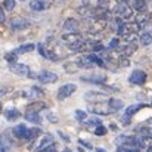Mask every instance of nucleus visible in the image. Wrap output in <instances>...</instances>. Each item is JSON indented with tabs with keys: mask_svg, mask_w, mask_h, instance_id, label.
I'll return each instance as SVG.
<instances>
[{
	"mask_svg": "<svg viewBox=\"0 0 152 152\" xmlns=\"http://www.w3.org/2000/svg\"><path fill=\"white\" fill-rule=\"evenodd\" d=\"M40 133H42L40 129H28V127L24 126V124H18L16 127H13V134H15L18 139H22V140H33V139L37 137Z\"/></svg>",
	"mask_w": 152,
	"mask_h": 152,
	"instance_id": "nucleus-1",
	"label": "nucleus"
},
{
	"mask_svg": "<svg viewBox=\"0 0 152 152\" xmlns=\"http://www.w3.org/2000/svg\"><path fill=\"white\" fill-rule=\"evenodd\" d=\"M139 31H140V25L137 22H124L117 33L121 34V37H124L127 42H133L134 40V36Z\"/></svg>",
	"mask_w": 152,
	"mask_h": 152,
	"instance_id": "nucleus-2",
	"label": "nucleus"
},
{
	"mask_svg": "<svg viewBox=\"0 0 152 152\" xmlns=\"http://www.w3.org/2000/svg\"><path fill=\"white\" fill-rule=\"evenodd\" d=\"M89 111L96 114V115H108L111 114V108H109V103L108 101L106 102H102V101H96V102H92L89 105Z\"/></svg>",
	"mask_w": 152,
	"mask_h": 152,
	"instance_id": "nucleus-3",
	"label": "nucleus"
},
{
	"mask_svg": "<svg viewBox=\"0 0 152 152\" xmlns=\"http://www.w3.org/2000/svg\"><path fill=\"white\" fill-rule=\"evenodd\" d=\"M62 42L66 45V46H71V45H81L86 42V39L78 33V31H74V33H66V34H62Z\"/></svg>",
	"mask_w": 152,
	"mask_h": 152,
	"instance_id": "nucleus-4",
	"label": "nucleus"
},
{
	"mask_svg": "<svg viewBox=\"0 0 152 152\" xmlns=\"http://www.w3.org/2000/svg\"><path fill=\"white\" fill-rule=\"evenodd\" d=\"M114 12L117 13V16H120V18H123V19H130V18L133 16V10H132V6L126 4L124 1L118 3V4H117V7L114 9Z\"/></svg>",
	"mask_w": 152,
	"mask_h": 152,
	"instance_id": "nucleus-5",
	"label": "nucleus"
},
{
	"mask_svg": "<svg viewBox=\"0 0 152 152\" xmlns=\"http://www.w3.org/2000/svg\"><path fill=\"white\" fill-rule=\"evenodd\" d=\"M75 90H77V86H75V84H71V83L64 84V86H61V87L58 89V95H56V98H58V101H64V99L69 98Z\"/></svg>",
	"mask_w": 152,
	"mask_h": 152,
	"instance_id": "nucleus-6",
	"label": "nucleus"
},
{
	"mask_svg": "<svg viewBox=\"0 0 152 152\" xmlns=\"http://www.w3.org/2000/svg\"><path fill=\"white\" fill-rule=\"evenodd\" d=\"M37 81H40V83H43V84H49V83H56L58 81V75L55 74V72H52V71H40L39 74H37Z\"/></svg>",
	"mask_w": 152,
	"mask_h": 152,
	"instance_id": "nucleus-7",
	"label": "nucleus"
},
{
	"mask_svg": "<svg viewBox=\"0 0 152 152\" xmlns=\"http://www.w3.org/2000/svg\"><path fill=\"white\" fill-rule=\"evenodd\" d=\"M28 27H30V21L22 18V16H16V18L10 19V28L13 31H21V30H25Z\"/></svg>",
	"mask_w": 152,
	"mask_h": 152,
	"instance_id": "nucleus-8",
	"label": "nucleus"
},
{
	"mask_svg": "<svg viewBox=\"0 0 152 152\" xmlns=\"http://www.w3.org/2000/svg\"><path fill=\"white\" fill-rule=\"evenodd\" d=\"M129 81H130L132 84L140 86V84H143V83L146 81V72H145V71H142V69H134V71L130 74Z\"/></svg>",
	"mask_w": 152,
	"mask_h": 152,
	"instance_id": "nucleus-9",
	"label": "nucleus"
},
{
	"mask_svg": "<svg viewBox=\"0 0 152 152\" xmlns=\"http://www.w3.org/2000/svg\"><path fill=\"white\" fill-rule=\"evenodd\" d=\"M9 68H10V71H12L13 74L21 75V77H25V75H28V74H30V68H28V65H25V64L12 62Z\"/></svg>",
	"mask_w": 152,
	"mask_h": 152,
	"instance_id": "nucleus-10",
	"label": "nucleus"
},
{
	"mask_svg": "<svg viewBox=\"0 0 152 152\" xmlns=\"http://www.w3.org/2000/svg\"><path fill=\"white\" fill-rule=\"evenodd\" d=\"M105 25H106V19H105V18H95L93 22H90L89 33H92V34L101 33L102 30L105 28Z\"/></svg>",
	"mask_w": 152,
	"mask_h": 152,
	"instance_id": "nucleus-11",
	"label": "nucleus"
},
{
	"mask_svg": "<svg viewBox=\"0 0 152 152\" xmlns=\"http://www.w3.org/2000/svg\"><path fill=\"white\" fill-rule=\"evenodd\" d=\"M81 81L92 84H103L106 81V77L101 74H89V75H81Z\"/></svg>",
	"mask_w": 152,
	"mask_h": 152,
	"instance_id": "nucleus-12",
	"label": "nucleus"
},
{
	"mask_svg": "<svg viewBox=\"0 0 152 152\" xmlns=\"http://www.w3.org/2000/svg\"><path fill=\"white\" fill-rule=\"evenodd\" d=\"M117 50L120 52L123 56L129 58V56H132L134 52L137 50V45H136L134 42H129V43H126L124 46H120V48H117Z\"/></svg>",
	"mask_w": 152,
	"mask_h": 152,
	"instance_id": "nucleus-13",
	"label": "nucleus"
},
{
	"mask_svg": "<svg viewBox=\"0 0 152 152\" xmlns=\"http://www.w3.org/2000/svg\"><path fill=\"white\" fill-rule=\"evenodd\" d=\"M78 28H80V22H78L77 19H74V18H69V19H66V21L62 24V30L66 31V33L78 31Z\"/></svg>",
	"mask_w": 152,
	"mask_h": 152,
	"instance_id": "nucleus-14",
	"label": "nucleus"
},
{
	"mask_svg": "<svg viewBox=\"0 0 152 152\" xmlns=\"http://www.w3.org/2000/svg\"><path fill=\"white\" fill-rule=\"evenodd\" d=\"M25 120L33 123V124H40L42 123V117H40V112H36V111H27L25 112Z\"/></svg>",
	"mask_w": 152,
	"mask_h": 152,
	"instance_id": "nucleus-15",
	"label": "nucleus"
},
{
	"mask_svg": "<svg viewBox=\"0 0 152 152\" xmlns=\"http://www.w3.org/2000/svg\"><path fill=\"white\" fill-rule=\"evenodd\" d=\"M78 66H81V68H92V66H95L96 64L93 62V59L90 58V55H84V56H81L80 59H78Z\"/></svg>",
	"mask_w": 152,
	"mask_h": 152,
	"instance_id": "nucleus-16",
	"label": "nucleus"
},
{
	"mask_svg": "<svg viewBox=\"0 0 152 152\" xmlns=\"http://www.w3.org/2000/svg\"><path fill=\"white\" fill-rule=\"evenodd\" d=\"M48 6L49 4L45 3V1H42V0H31L30 1V9L34 10V12H43Z\"/></svg>",
	"mask_w": 152,
	"mask_h": 152,
	"instance_id": "nucleus-17",
	"label": "nucleus"
},
{
	"mask_svg": "<svg viewBox=\"0 0 152 152\" xmlns=\"http://www.w3.org/2000/svg\"><path fill=\"white\" fill-rule=\"evenodd\" d=\"M10 148H12V140L6 134L0 136V152H9Z\"/></svg>",
	"mask_w": 152,
	"mask_h": 152,
	"instance_id": "nucleus-18",
	"label": "nucleus"
},
{
	"mask_svg": "<svg viewBox=\"0 0 152 152\" xmlns=\"http://www.w3.org/2000/svg\"><path fill=\"white\" fill-rule=\"evenodd\" d=\"M108 103H109L111 112H117V111L123 109V106H124L123 101H120V99H115V98H111V99H108Z\"/></svg>",
	"mask_w": 152,
	"mask_h": 152,
	"instance_id": "nucleus-19",
	"label": "nucleus"
},
{
	"mask_svg": "<svg viewBox=\"0 0 152 152\" xmlns=\"http://www.w3.org/2000/svg\"><path fill=\"white\" fill-rule=\"evenodd\" d=\"M143 106H145L143 103H136V105H130V106H129V108L126 109V112H124V115L130 118L132 115H134V114H136V112H137L139 109H142Z\"/></svg>",
	"mask_w": 152,
	"mask_h": 152,
	"instance_id": "nucleus-20",
	"label": "nucleus"
},
{
	"mask_svg": "<svg viewBox=\"0 0 152 152\" xmlns=\"http://www.w3.org/2000/svg\"><path fill=\"white\" fill-rule=\"evenodd\" d=\"M19 117H21V112H19L18 109H15V108H10V109L6 111V120H7V121H15V120H18Z\"/></svg>",
	"mask_w": 152,
	"mask_h": 152,
	"instance_id": "nucleus-21",
	"label": "nucleus"
},
{
	"mask_svg": "<svg viewBox=\"0 0 152 152\" xmlns=\"http://www.w3.org/2000/svg\"><path fill=\"white\" fill-rule=\"evenodd\" d=\"M52 143H53V136H52V134H46V136L42 139V142L39 143L37 151H40V149H43V148H46V146H50Z\"/></svg>",
	"mask_w": 152,
	"mask_h": 152,
	"instance_id": "nucleus-22",
	"label": "nucleus"
},
{
	"mask_svg": "<svg viewBox=\"0 0 152 152\" xmlns=\"http://www.w3.org/2000/svg\"><path fill=\"white\" fill-rule=\"evenodd\" d=\"M42 95H43V90H42V89H39V87H31V89L25 93V96H27L28 99H34V98L42 96Z\"/></svg>",
	"mask_w": 152,
	"mask_h": 152,
	"instance_id": "nucleus-23",
	"label": "nucleus"
},
{
	"mask_svg": "<svg viewBox=\"0 0 152 152\" xmlns=\"http://www.w3.org/2000/svg\"><path fill=\"white\" fill-rule=\"evenodd\" d=\"M132 7H133L134 10H137L139 13L146 12V1H145V0H136L134 3H132Z\"/></svg>",
	"mask_w": 152,
	"mask_h": 152,
	"instance_id": "nucleus-24",
	"label": "nucleus"
},
{
	"mask_svg": "<svg viewBox=\"0 0 152 152\" xmlns=\"http://www.w3.org/2000/svg\"><path fill=\"white\" fill-rule=\"evenodd\" d=\"M34 49H36V45H33V43H25V45L19 46L15 52H16V53H30V52H33Z\"/></svg>",
	"mask_w": 152,
	"mask_h": 152,
	"instance_id": "nucleus-25",
	"label": "nucleus"
},
{
	"mask_svg": "<svg viewBox=\"0 0 152 152\" xmlns=\"http://www.w3.org/2000/svg\"><path fill=\"white\" fill-rule=\"evenodd\" d=\"M48 108V105L45 103V102H34V103H31L30 106H28V111H36V112H40L42 109H46Z\"/></svg>",
	"mask_w": 152,
	"mask_h": 152,
	"instance_id": "nucleus-26",
	"label": "nucleus"
},
{
	"mask_svg": "<svg viewBox=\"0 0 152 152\" xmlns=\"http://www.w3.org/2000/svg\"><path fill=\"white\" fill-rule=\"evenodd\" d=\"M139 40H140V45L142 46H149L152 43V34L151 33H142Z\"/></svg>",
	"mask_w": 152,
	"mask_h": 152,
	"instance_id": "nucleus-27",
	"label": "nucleus"
},
{
	"mask_svg": "<svg viewBox=\"0 0 152 152\" xmlns=\"http://www.w3.org/2000/svg\"><path fill=\"white\" fill-rule=\"evenodd\" d=\"M140 30H143V33H152V21L149 18L140 24Z\"/></svg>",
	"mask_w": 152,
	"mask_h": 152,
	"instance_id": "nucleus-28",
	"label": "nucleus"
},
{
	"mask_svg": "<svg viewBox=\"0 0 152 152\" xmlns=\"http://www.w3.org/2000/svg\"><path fill=\"white\" fill-rule=\"evenodd\" d=\"M75 117H77L78 121H87V114L84 111H81V109H77L75 111Z\"/></svg>",
	"mask_w": 152,
	"mask_h": 152,
	"instance_id": "nucleus-29",
	"label": "nucleus"
},
{
	"mask_svg": "<svg viewBox=\"0 0 152 152\" xmlns=\"http://www.w3.org/2000/svg\"><path fill=\"white\" fill-rule=\"evenodd\" d=\"M16 55H18V53L15 50L10 52V53H7V55H6V61L10 62V64H12V62H16Z\"/></svg>",
	"mask_w": 152,
	"mask_h": 152,
	"instance_id": "nucleus-30",
	"label": "nucleus"
},
{
	"mask_svg": "<svg viewBox=\"0 0 152 152\" xmlns=\"http://www.w3.org/2000/svg\"><path fill=\"white\" fill-rule=\"evenodd\" d=\"M15 7V0H4V9L6 10H13Z\"/></svg>",
	"mask_w": 152,
	"mask_h": 152,
	"instance_id": "nucleus-31",
	"label": "nucleus"
},
{
	"mask_svg": "<svg viewBox=\"0 0 152 152\" xmlns=\"http://www.w3.org/2000/svg\"><path fill=\"white\" fill-rule=\"evenodd\" d=\"M106 133V129L102 126V124H99V126H96V130H95V134H98V136H103Z\"/></svg>",
	"mask_w": 152,
	"mask_h": 152,
	"instance_id": "nucleus-32",
	"label": "nucleus"
},
{
	"mask_svg": "<svg viewBox=\"0 0 152 152\" xmlns=\"http://www.w3.org/2000/svg\"><path fill=\"white\" fill-rule=\"evenodd\" d=\"M56 151V148H55V145L52 143L50 146H46V148H43V149H40V151H37V152H55Z\"/></svg>",
	"mask_w": 152,
	"mask_h": 152,
	"instance_id": "nucleus-33",
	"label": "nucleus"
},
{
	"mask_svg": "<svg viewBox=\"0 0 152 152\" xmlns=\"http://www.w3.org/2000/svg\"><path fill=\"white\" fill-rule=\"evenodd\" d=\"M118 48V39H112L109 43V49H117Z\"/></svg>",
	"mask_w": 152,
	"mask_h": 152,
	"instance_id": "nucleus-34",
	"label": "nucleus"
},
{
	"mask_svg": "<svg viewBox=\"0 0 152 152\" xmlns=\"http://www.w3.org/2000/svg\"><path fill=\"white\" fill-rule=\"evenodd\" d=\"M3 22H6V15L3 12V7L0 6V24H3Z\"/></svg>",
	"mask_w": 152,
	"mask_h": 152,
	"instance_id": "nucleus-35",
	"label": "nucleus"
},
{
	"mask_svg": "<svg viewBox=\"0 0 152 152\" xmlns=\"http://www.w3.org/2000/svg\"><path fill=\"white\" fill-rule=\"evenodd\" d=\"M146 151H148V152H152V139H151V142H149V145L146 146Z\"/></svg>",
	"mask_w": 152,
	"mask_h": 152,
	"instance_id": "nucleus-36",
	"label": "nucleus"
},
{
	"mask_svg": "<svg viewBox=\"0 0 152 152\" xmlns=\"http://www.w3.org/2000/svg\"><path fill=\"white\" fill-rule=\"evenodd\" d=\"M42 1H45V3H48V4H50L52 1H53V0H42Z\"/></svg>",
	"mask_w": 152,
	"mask_h": 152,
	"instance_id": "nucleus-37",
	"label": "nucleus"
},
{
	"mask_svg": "<svg viewBox=\"0 0 152 152\" xmlns=\"http://www.w3.org/2000/svg\"><path fill=\"white\" fill-rule=\"evenodd\" d=\"M127 1H129V3H130V4H132V3H134V1H136V0H127Z\"/></svg>",
	"mask_w": 152,
	"mask_h": 152,
	"instance_id": "nucleus-38",
	"label": "nucleus"
},
{
	"mask_svg": "<svg viewBox=\"0 0 152 152\" xmlns=\"http://www.w3.org/2000/svg\"><path fill=\"white\" fill-rule=\"evenodd\" d=\"M98 152H105V151H103L102 148H98Z\"/></svg>",
	"mask_w": 152,
	"mask_h": 152,
	"instance_id": "nucleus-39",
	"label": "nucleus"
},
{
	"mask_svg": "<svg viewBox=\"0 0 152 152\" xmlns=\"http://www.w3.org/2000/svg\"><path fill=\"white\" fill-rule=\"evenodd\" d=\"M0 111H1V103H0Z\"/></svg>",
	"mask_w": 152,
	"mask_h": 152,
	"instance_id": "nucleus-40",
	"label": "nucleus"
},
{
	"mask_svg": "<svg viewBox=\"0 0 152 152\" xmlns=\"http://www.w3.org/2000/svg\"><path fill=\"white\" fill-rule=\"evenodd\" d=\"M120 1H126V0H120Z\"/></svg>",
	"mask_w": 152,
	"mask_h": 152,
	"instance_id": "nucleus-41",
	"label": "nucleus"
},
{
	"mask_svg": "<svg viewBox=\"0 0 152 152\" xmlns=\"http://www.w3.org/2000/svg\"><path fill=\"white\" fill-rule=\"evenodd\" d=\"M22 1H24V0H22Z\"/></svg>",
	"mask_w": 152,
	"mask_h": 152,
	"instance_id": "nucleus-42",
	"label": "nucleus"
},
{
	"mask_svg": "<svg viewBox=\"0 0 152 152\" xmlns=\"http://www.w3.org/2000/svg\"><path fill=\"white\" fill-rule=\"evenodd\" d=\"M151 106H152V105H151Z\"/></svg>",
	"mask_w": 152,
	"mask_h": 152,
	"instance_id": "nucleus-43",
	"label": "nucleus"
}]
</instances>
